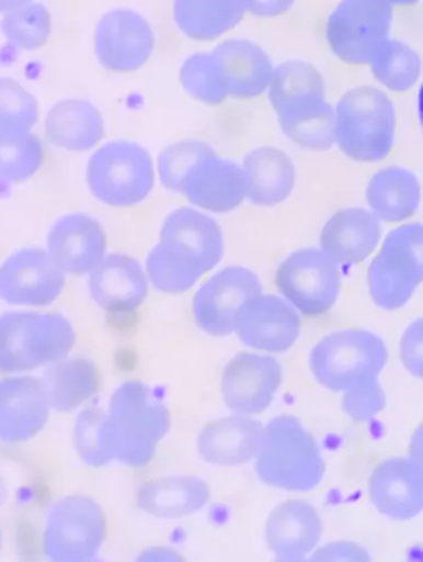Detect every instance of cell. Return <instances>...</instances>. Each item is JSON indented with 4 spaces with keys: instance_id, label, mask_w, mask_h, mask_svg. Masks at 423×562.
I'll return each mask as SVG.
<instances>
[{
    "instance_id": "obj_1",
    "label": "cell",
    "mask_w": 423,
    "mask_h": 562,
    "mask_svg": "<svg viewBox=\"0 0 423 562\" xmlns=\"http://www.w3.org/2000/svg\"><path fill=\"white\" fill-rule=\"evenodd\" d=\"M222 257L220 225L204 212L181 207L165 217L158 245L146 260V273L159 292L181 295L214 270Z\"/></svg>"
},
{
    "instance_id": "obj_2",
    "label": "cell",
    "mask_w": 423,
    "mask_h": 562,
    "mask_svg": "<svg viewBox=\"0 0 423 562\" xmlns=\"http://www.w3.org/2000/svg\"><path fill=\"white\" fill-rule=\"evenodd\" d=\"M158 172L165 189L185 195L201 211L227 214L247 199L243 169L202 140H181L165 148L158 158Z\"/></svg>"
},
{
    "instance_id": "obj_3",
    "label": "cell",
    "mask_w": 423,
    "mask_h": 562,
    "mask_svg": "<svg viewBox=\"0 0 423 562\" xmlns=\"http://www.w3.org/2000/svg\"><path fill=\"white\" fill-rule=\"evenodd\" d=\"M169 429L171 414L158 392L142 382H125L104 415V446L116 462L141 469L155 459Z\"/></svg>"
},
{
    "instance_id": "obj_4",
    "label": "cell",
    "mask_w": 423,
    "mask_h": 562,
    "mask_svg": "<svg viewBox=\"0 0 423 562\" xmlns=\"http://www.w3.org/2000/svg\"><path fill=\"white\" fill-rule=\"evenodd\" d=\"M255 470L272 488L309 492L324 479L327 463L320 446L301 422L291 415H279L265 427Z\"/></svg>"
},
{
    "instance_id": "obj_5",
    "label": "cell",
    "mask_w": 423,
    "mask_h": 562,
    "mask_svg": "<svg viewBox=\"0 0 423 562\" xmlns=\"http://www.w3.org/2000/svg\"><path fill=\"white\" fill-rule=\"evenodd\" d=\"M73 345V326L57 313L0 316V372L5 374L48 368L68 358Z\"/></svg>"
},
{
    "instance_id": "obj_6",
    "label": "cell",
    "mask_w": 423,
    "mask_h": 562,
    "mask_svg": "<svg viewBox=\"0 0 423 562\" xmlns=\"http://www.w3.org/2000/svg\"><path fill=\"white\" fill-rule=\"evenodd\" d=\"M392 101L373 87L347 91L336 106V145L357 162L382 161L396 140Z\"/></svg>"
},
{
    "instance_id": "obj_7",
    "label": "cell",
    "mask_w": 423,
    "mask_h": 562,
    "mask_svg": "<svg viewBox=\"0 0 423 562\" xmlns=\"http://www.w3.org/2000/svg\"><path fill=\"white\" fill-rule=\"evenodd\" d=\"M386 345L366 329H346L321 339L309 356V368L318 384L346 392L379 378L387 364Z\"/></svg>"
},
{
    "instance_id": "obj_8",
    "label": "cell",
    "mask_w": 423,
    "mask_h": 562,
    "mask_svg": "<svg viewBox=\"0 0 423 562\" xmlns=\"http://www.w3.org/2000/svg\"><path fill=\"white\" fill-rule=\"evenodd\" d=\"M155 162L148 149L129 140H113L93 153L87 166L91 194L113 207H132L155 189Z\"/></svg>"
},
{
    "instance_id": "obj_9",
    "label": "cell",
    "mask_w": 423,
    "mask_h": 562,
    "mask_svg": "<svg viewBox=\"0 0 423 562\" xmlns=\"http://www.w3.org/2000/svg\"><path fill=\"white\" fill-rule=\"evenodd\" d=\"M423 283V224H405L389 232L367 270V285L379 308L393 312L410 302Z\"/></svg>"
},
{
    "instance_id": "obj_10",
    "label": "cell",
    "mask_w": 423,
    "mask_h": 562,
    "mask_svg": "<svg viewBox=\"0 0 423 562\" xmlns=\"http://www.w3.org/2000/svg\"><path fill=\"white\" fill-rule=\"evenodd\" d=\"M389 0H341L327 25L331 50L351 65H370L390 41Z\"/></svg>"
},
{
    "instance_id": "obj_11",
    "label": "cell",
    "mask_w": 423,
    "mask_h": 562,
    "mask_svg": "<svg viewBox=\"0 0 423 562\" xmlns=\"http://www.w3.org/2000/svg\"><path fill=\"white\" fill-rule=\"evenodd\" d=\"M106 538L103 509L88 496H67L55 503L44 532V554L52 561L94 559Z\"/></svg>"
},
{
    "instance_id": "obj_12",
    "label": "cell",
    "mask_w": 423,
    "mask_h": 562,
    "mask_svg": "<svg viewBox=\"0 0 423 562\" xmlns=\"http://www.w3.org/2000/svg\"><path fill=\"white\" fill-rule=\"evenodd\" d=\"M275 283L283 299L302 315H323L340 296V265L323 250L302 248L279 265Z\"/></svg>"
},
{
    "instance_id": "obj_13",
    "label": "cell",
    "mask_w": 423,
    "mask_h": 562,
    "mask_svg": "<svg viewBox=\"0 0 423 562\" xmlns=\"http://www.w3.org/2000/svg\"><path fill=\"white\" fill-rule=\"evenodd\" d=\"M259 295H262V283L252 270L224 268L195 293L192 303L195 323L202 331L217 338L232 335L240 310Z\"/></svg>"
},
{
    "instance_id": "obj_14",
    "label": "cell",
    "mask_w": 423,
    "mask_h": 562,
    "mask_svg": "<svg viewBox=\"0 0 423 562\" xmlns=\"http://www.w3.org/2000/svg\"><path fill=\"white\" fill-rule=\"evenodd\" d=\"M65 289V271L42 248L15 251L0 267V300L9 305H52Z\"/></svg>"
},
{
    "instance_id": "obj_15",
    "label": "cell",
    "mask_w": 423,
    "mask_h": 562,
    "mask_svg": "<svg viewBox=\"0 0 423 562\" xmlns=\"http://www.w3.org/2000/svg\"><path fill=\"white\" fill-rule=\"evenodd\" d=\"M155 32L138 12L128 9L108 12L98 22L94 54L113 74L139 70L155 52Z\"/></svg>"
},
{
    "instance_id": "obj_16",
    "label": "cell",
    "mask_w": 423,
    "mask_h": 562,
    "mask_svg": "<svg viewBox=\"0 0 423 562\" xmlns=\"http://www.w3.org/2000/svg\"><path fill=\"white\" fill-rule=\"evenodd\" d=\"M282 385V366L272 356L240 352L224 369L222 397L233 414L265 412Z\"/></svg>"
},
{
    "instance_id": "obj_17",
    "label": "cell",
    "mask_w": 423,
    "mask_h": 562,
    "mask_svg": "<svg viewBox=\"0 0 423 562\" xmlns=\"http://www.w3.org/2000/svg\"><path fill=\"white\" fill-rule=\"evenodd\" d=\"M301 331L298 310L275 295L249 300L237 315L236 333L256 351L285 352L293 348Z\"/></svg>"
},
{
    "instance_id": "obj_18",
    "label": "cell",
    "mask_w": 423,
    "mask_h": 562,
    "mask_svg": "<svg viewBox=\"0 0 423 562\" xmlns=\"http://www.w3.org/2000/svg\"><path fill=\"white\" fill-rule=\"evenodd\" d=\"M52 411L44 379H5L0 382V440L21 443L34 439L47 426Z\"/></svg>"
},
{
    "instance_id": "obj_19",
    "label": "cell",
    "mask_w": 423,
    "mask_h": 562,
    "mask_svg": "<svg viewBox=\"0 0 423 562\" xmlns=\"http://www.w3.org/2000/svg\"><path fill=\"white\" fill-rule=\"evenodd\" d=\"M106 248L103 225L87 214L64 215L48 234L47 250L65 274H90L106 257Z\"/></svg>"
},
{
    "instance_id": "obj_20",
    "label": "cell",
    "mask_w": 423,
    "mask_h": 562,
    "mask_svg": "<svg viewBox=\"0 0 423 562\" xmlns=\"http://www.w3.org/2000/svg\"><path fill=\"white\" fill-rule=\"evenodd\" d=\"M369 498L393 521H409L423 512V472L410 457L386 460L369 480Z\"/></svg>"
},
{
    "instance_id": "obj_21",
    "label": "cell",
    "mask_w": 423,
    "mask_h": 562,
    "mask_svg": "<svg viewBox=\"0 0 423 562\" xmlns=\"http://www.w3.org/2000/svg\"><path fill=\"white\" fill-rule=\"evenodd\" d=\"M148 292V273L129 255H106L90 273L91 299L113 315L136 312L145 303Z\"/></svg>"
},
{
    "instance_id": "obj_22",
    "label": "cell",
    "mask_w": 423,
    "mask_h": 562,
    "mask_svg": "<svg viewBox=\"0 0 423 562\" xmlns=\"http://www.w3.org/2000/svg\"><path fill=\"white\" fill-rule=\"evenodd\" d=\"M323 536V521L315 506L301 499L282 503L270 513L265 541L282 561H301L312 554Z\"/></svg>"
},
{
    "instance_id": "obj_23",
    "label": "cell",
    "mask_w": 423,
    "mask_h": 562,
    "mask_svg": "<svg viewBox=\"0 0 423 562\" xmlns=\"http://www.w3.org/2000/svg\"><path fill=\"white\" fill-rule=\"evenodd\" d=\"M265 427L252 415L233 414L214 420L198 434L197 450L204 462L242 467L259 456Z\"/></svg>"
},
{
    "instance_id": "obj_24",
    "label": "cell",
    "mask_w": 423,
    "mask_h": 562,
    "mask_svg": "<svg viewBox=\"0 0 423 562\" xmlns=\"http://www.w3.org/2000/svg\"><path fill=\"white\" fill-rule=\"evenodd\" d=\"M227 97L252 100L268 90L273 77L268 55L249 41H227L210 52Z\"/></svg>"
},
{
    "instance_id": "obj_25",
    "label": "cell",
    "mask_w": 423,
    "mask_h": 562,
    "mask_svg": "<svg viewBox=\"0 0 423 562\" xmlns=\"http://www.w3.org/2000/svg\"><path fill=\"white\" fill-rule=\"evenodd\" d=\"M380 237V218L373 211L344 209L324 225L321 250L338 265H356L376 250Z\"/></svg>"
},
{
    "instance_id": "obj_26",
    "label": "cell",
    "mask_w": 423,
    "mask_h": 562,
    "mask_svg": "<svg viewBox=\"0 0 423 562\" xmlns=\"http://www.w3.org/2000/svg\"><path fill=\"white\" fill-rule=\"evenodd\" d=\"M45 134L58 148L75 153L90 151L103 139L104 120L90 101L64 100L48 111Z\"/></svg>"
},
{
    "instance_id": "obj_27",
    "label": "cell",
    "mask_w": 423,
    "mask_h": 562,
    "mask_svg": "<svg viewBox=\"0 0 423 562\" xmlns=\"http://www.w3.org/2000/svg\"><path fill=\"white\" fill-rule=\"evenodd\" d=\"M210 499V488L197 476H165L139 488L136 503L159 519H178L201 512Z\"/></svg>"
},
{
    "instance_id": "obj_28",
    "label": "cell",
    "mask_w": 423,
    "mask_h": 562,
    "mask_svg": "<svg viewBox=\"0 0 423 562\" xmlns=\"http://www.w3.org/2000/svg\"><path fill=\"white\" fill-rule=\"evenodd\" d=\"M242 169L247 199L260 207L282 204L295 189V165L282 149H255L247 156Z\"/></svg>"
},
{
    "instance_id": "obj_29",
    "label": "cell",
    "mask_w": 423,
    "mask_h": 562,
    "mask_svg": "<svg viewBox=\"0 0 423 562\" xmlns=\"http://www.w3.org/2000/svg\"><path fill=\"white\" fill-rule=\"evenodd\" d=\"M276 114L283 133L299 148L328 151L336 145V110L327 97L295 101Z\"/></svg>"
},
{
    "instance_id": "obj_30",
    "label": "cell",
    "mask_w": 423,
    "mask_h": 562,
    "mask_svg": "<svg viewBox=\"0 0 423 562\" xmlns=\"http://www.w3.org/2000/svg\"><path fill=\"white\" fill-rule=\"evenodd\" d=\"M242 0H174V21L192 41L210 42L236 29L245 15Z\"/></svg>"
},
{
    "instance_id": "obj_31",
    "label": "cell",
    "mask_w": 423,
    "mask_h": 562,
    "mask_svg": "<svg viewBox=\"0 0 423 562\" xmlns=\"http://www.w3.org/2000/svg\"><path fill=\"white\" fill-rule=\"evenodd\" d=\"M52 408L57 412L77 411L100 389V374L87 358H65L48 366L42 375Z\"/></svg>"
},
{
    "instance_id": "obj_32",
    "label": "cell",
    "mask_w": 423,
    "mask_h": 562,
    "mask_svg": "<svg viewBox=\"0 0 423 562\" xmlns=\"http://www.w3.org/2000/svg\"><path fill=\"white\" fill-rule=\"evenodd\" d=\"M420 182L402 168H386L367 184L366 199L380 222H402L415 214L420 204Z\"/></svg>"
},
{
    "instance_id": "obj_33",
    "label": "cell",
    "mask_w": 423,
    "mask_h": 562,
    "mask_svg": "<svg viewBox=\"0 0 423 562\" xmlns=\"http://www.w3.org/2000/svg\"><path fill=\"white\" fill-rule=\"evenodd\" d=\"M44 146L31 131L0 127V181L24 182L41 169Z\"/></svg>"
},
{
    "instance_id": "obj_34",
    "label": "cell",
    "mask_w": 423,
    "mask_h": 562,
    "mask_svg": "<svg viewBox=\"0 0 423 562\" xmlns=\"http://www.w3.org/2000/svg\"><path fill=\"white\" fill-rule=\"evenodd\" d=\"M270 103L279 111L305 98L327 97L320 71L306 61H286L273 70L268 87Z\"/></svg>"
},
{
    "instance_id": "obj_35",
    "label": "cell",
    "mask_w": 423,
    "mask_h": 562,
    "mask_svg": "<svg viewBox=\"0 0 423 562\" xmlns=\"http://www.w3.org/2000/svg\"><path fill=\"white\" fill-rule=\"evenodd\" d=\"M0 31L12 47L25 52L38 50L47 44L52 34V15L42 4L24 5L8 12L2 19Z\"/></svg>"
},
{
    "instance_id": "obj_36",
    "label": "cell",
    "mask_w": 423,
    "mask_h": 562,
    "mask_svg": "<svg viewBox=\"0 0 423 562\" xmlns=\"http://www.w3.org/2000/svg\"><path fill=\"white\" fill-rule=\"evenodd\" d=\"M374 77L392 91H407L419 80L422 60L402 42L389 41L370 64Z\"/></svg>"
},
{
    "instance_id": "obj_37",
    "label": "cell",
    "mask_w": 423,
    "mask_h": 562,
    "mask_svg": "<svg viewBox=\"0 0 423 562\" xmlns=\"http://www.w3.org/2000/svg\"><path fill=\"white\" fill-rule=\"evenodd\" d=\"M179 80H181L184 90L201 103L216 106V104L224 103L229 98L222 83H220L210 54L191 55L182 64Z\"/></svg>"
},
{
    "instance_id": "obj_38",
    "label": "cell",
    "mask_w": 423,
    "mask_h": 562,
    "mask_svg": "<svg viewBox=\"0 0 423 562\" xmlns=\"http://www.w3.org/2000/svg\"><path fill=\"white\" fill-rule=\"evenodd\" d=\"M104 415L103 408H84L78 415L73 429V446L81 462L100 469L113 462L103 439Z\"/></svg>"
},
{
    "instance_id": "obj_39",
    "label": "cell",
    "mask_w": 423,
    "mask_h": 562,
    "mask_svg": "<svg viewBox=\"0 0 423 562\" xmlns=\"http://www.w3.org/2000/svg\"><path fill=\"white\" fill-rule=\"evenodd\" d=\"M38 121V103L21 83L0 78V127L31 131Z\"/></svg>"
},
{
    "instance_id": "obj_40",
    "label": "cell",
    "mask_w": 423,
    "mask_h": 562,
    "mask_svg": "<svg viewBox=\"0 0 423 562\" xmlns=\"http://www.w3.org/2000/svg\"><path fill=\"white\" fill-rule=\"evenodd\" d=\"M386 407V392L379 378L344 392L343 411L354 422L373 420Z\"/></svg>"
},
{
    "instance_id": "obj_41",
    "label": "cell",
    "mask_w": 423,
    "mask_h": 562,
    "mask_svg": "<svg viewBox=\"0 0 423 562\" xmlns=\"http://www.w3.org/2000/svg\"><path fill=\"white\" fill-rule=\"evenodd\" d=\"M400 359L410 374L423 379V318L413 322L403 333Z\"/></svg>"
},
{
    "instance_id": "obj_42",
    "label": "cell",
    "mask_w": 423,
    "mask_h": 562,
    "mask_svg": "<svg viewBox=\"0 0 423 562\" xmlns=\"http://www.w3.org/2000/svg\"><path fill=\"white\" fill-rule=\"evenodd\" d=\"M363 546L353 541H336L312 551L311 561H369Z\"/></svg>"
},
{
    "instance_id": "obj_43",
    "label": "cell",
    "mask_w": 423,
    "mask_h": 562,
    "mask_svg": "<svg viewBox=\"0 0 423 562\" xmlns=\"http://www.w3.org/2000/svg\"><path fill=\"white\" fill-rule=\"evenodd\" d=\"M245 11L256 18H278L291 9L295 0H242Z\"/></svg>"
},
{
    "instance_id": "obj_44",
    "label": "cell",
    "mask_w": 423,
    "mask_h": 562,
    "mask_svg": "<svg viewBox=\"0 0 423 562\" xmlns=\"http://www.w3.org/2000/svg\"><path fill=\"white\" fill-rule=\"evenodd\" d=\"M409 457L423 472V424H420L413 432L412 440H410Z\"/></svg>"
},
{
    "instance_id": "obj_45",
    "label": "cell",
    "mask_w": 423,
    "mask_h": 562,
    "mask_svg": "<svg viewBox=\"0 0 423 562\" xmlns=\"http://www.w3.org/2000/svg\"><path fill=\"white\" fill-rule=\"evenodd\" d=\"M31 2L32 0H0V14H8V12L31 4Z\"/></svg>"
},
{
    "instance_id": "obj_46",
    "label": "cell",
    "mask_w": 423,
    "mask_h": 562,
    "mask_svg": "<svg viewBox=\"0 0 423 562\" xmlns=\"http://www.w3.org/2000/svg\"><path fill=\"white\" fill-rule=\"evenodd\" d=\"M5 496H8V488H5L4 480L0 476V506L4 505Z\"/></svg>"
},
{
    "instance_id": "obj_47",
    "label": "cell",
    "mask_w": 423,
    "mask_h": 562,
    "mask_svg": "<svg viewBox=\"0 0 423 562\" xmlns=\"http://www.w3.org/2000/svg\"><path fill=\"white\" fill-rule=\"evenodd\" d=\"M392 5H413L419 2V0H389Z\"/></svg>"
},
{
    "instance_id": "obj_48",
    "label": "cell",
    "mask_w": 423,
    "mask_h": 562,
    "mask_svg": "<svg viewBox=\"0 0 423 562\" xmlns=\"http://www.w3.org/2000/svg\"><path fill=\"white\" fill-rule=\"evenodd\" d=\"M419 113H420V123H422V127H423V85H422V88H420V94H419Z\"/></svg>"
},
{
    "instance_id": "obj_49",
    "label": "cell",
    "mask_w": 423,
    "mask_h": 562,
    "mask_svg": "<svg viewBox=\"0 0 423 562\" xmlns=\"http://www.w3.org/2000/svg\"><path fill=\"white\" fill-rule=\"evenodd\" d=\"M0 548H2V531H0Z\"/></svg>"
}]
</instances>
